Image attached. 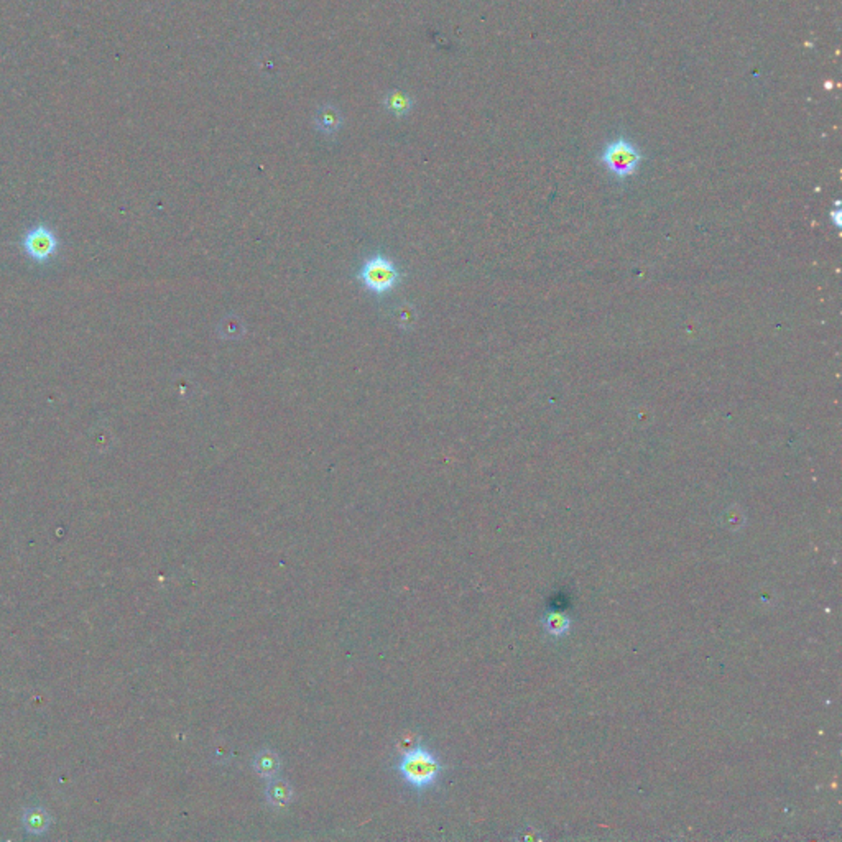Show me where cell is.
<instances>
[{
    "instance_id": "6da1fadb",
    "label": "cell",
    "mask_w": 842,
    "mask_h": 842,
    "mask_svg": "<svg viewBox=\"0 0 842 842\" xmlns=\"http://www.w3.org/2000/svg\"><path fill=\"white\" fill-rule=\"evenodd\" d=\"M444 767L434 752L423 744L403 750L398 757L397 771L405 783L417 791H426L438 783Z\"/></svg>"
},
{
    "instance_id": "7a4b0ae2",
    "label": "cell",
    "mask_w": 842,
    "mask_h": 842,
    "mask_svg": "<svg viewBox=\"0 0 842 842\" xmlns=\"http://www.w3.org/2000/svg\"><path fill=\"white\" fill-rule=\"evenodd\" d=\"M355 280L370 295L382 298L397 288L400 281L403 280V274L390 257L377 252L364 260V264L355 274Z\"/></svg>"
},
{
    "instance_id": "3957f363",
    "label": "cell",
    "mask_w": 842,
    "mask_h": 842,
    "mask_svg": "<svg viewBox=\"0 0 842 842\" xmlns=\"http://www.w3.org/2000/svg\"><path fill=\"white\" fill-rule=\"evenodd\" d=\"M643 153L633 145L626 137H617L616 140L609 142L599 155V161L606 166V170L622 181L635 175L643 161Z\"/></svg>"
},
{
    "instance_id": "277c9868",
    "label": "cell",
    "mask_w": 842,
    "mask_h": 842,
    "mask_svg": "<svg viewBox=\"0 0 842 842\" xmlns=\"http://www.w3.org/2000/svg\"><path fill=\"white\" fill-rule=\"evenodd\" d=\"M59 247L58 237L47 224L39 222L27 231L22 237V249L30 260L37 264H47L56 255Z\"/></svg>"
},
{
    "instance_id": "5b68a950",
    "label": "cell",
    "mask_w": 842,
    "mask_h": 842,
    "mask_svg": "<svg viewBox=\"0 0 842 842\" xmlns=\"http://www.w3.org/2000/svg\"><path fill=\"white\" fill-rule=\"evenodd\" d=\"M51 821H53L51 814H49L48 811L43 808V806H30V808H27V811L23 813V818H22L25 831H27L28 834H35V836L47 833V831L49 829V826H51Z\"/></svg>"
},
{
    "instance_id": "8992f818",
    "label": "cell",
    "mask_w": 842,
    "mask_h": 842,
    "mask_svg": "<svg viewBox=\"0 0 842 842\" xmlns=\"http://www.w3.org/2000/svg\"><path fill=\"white\" fill-rule=\"evenodd\" d=\"M270 783L267 786V801H269V805L274 806V808H283L291 801L293 798V788H291L288 781L285 780H275L271 779L269 780Z\"/></svg>"
},
{
    "instance_id": "52a82bcc",
    "label": "cell",
    "mask_w": 842,
    "mask_h": 842,
    "mask_svg": "<svg viewBox=\"0 0 842 842\" xmlns=\"http://www.w3.org/2000/svg\"><path fill=\"white\" fill-rule=\"evenodd\" d=\"M254 770L259 774L262 779L271 780L275 779L280 770V759L274 750H260L254 759Z\"/></svg>"
},
{
    "instance_id": "ba28073f",
    "label": "cell",
    "mask_w": 842,
    "mask_h": 842,
    "mask_svg": "<svg viewBox=\"0 0 842 842\" xmlns=\"http://www.w3.org/2000/svg\"><path fill=\"white\" fill-rule=\"evenodd\" d=\"M315 121H316V127H318L321 132L326 133V135H333V133H336L341 128L343 117H341L338 109L326 106V107L319 109L318 114H316Z\"/></svg>"
},
{
    "instance_id": "9c48e42d",
    "label": "cell",
    "mask_w": 842,
    "mask_h": 842,
    "mask_svg": "<svg viewBox=\"0 0 842 842\" xmlns=\"http://www.w3.org/2000/svg\"><path fill=\"white\" fill-rule=\"evenodd\" d=\"M393 321L402 329H412L417 324V311L410 303H400L393 306Z\"/></svg>"
},
{
    "instance_id": "30bf717a",
    "label": "cell",
    "mask_w": 842,
    "mask_h": 842,
    "mask_svg": "<svg viewBox=\"0 0 842 842\" xmlns=\"http://www.w3.org/2000/svg\"><path fill=\"white\" fill-rule=\"evenodd\" d=\"M385 106H387L389 111L393 112L395 116L402 117V116H405V114H408L410 111H412L413 102H412V99L407 96V94L395 91L390 94V96H387V99H385Z\"/></svg>"
},
{
    "instance_id": "8fae6325",
    "label": "cell",
    "mask_w": 842,
    "mask_h": 842,
    "mask_svg": "<svg viewBox=\"0 0 842 842\" xmlns=\"http://www.w3.org/2000/svg\"><path fill=\"white\" fill-rule=\"evenodd\" d=\"M544 627L551 635H564L569 630V618L566 614L551 611L544 616Z\"/></svg>"
},
{
    "instance_id": "7c38bea8",
    "label": "cell",
    "mask_w": 842,
    "mask_h": 842,
    "mask_svg": "<svg viewBox=\"0 0 842 842\" xmlns=\"http://www.w3.org/2000/svg\"><path fill=\"white\" fill-rule=\"evenodd\" d=\"M217 331H219L221 338L236 339V338H240V336L245 333V326L240 319H237L236 316H227L226 319L221 321L219 329Z\"/></svg>"
}]
</instances>
